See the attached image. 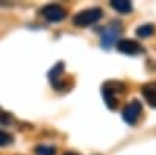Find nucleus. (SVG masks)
I'll list each match as a JSON object with an SVG mask.
<instances>
[{
    "label": "nucleus",
    "instance_id": "obj_1",
    "mask_svg": "<svg viewBox=\"0 0 156 155\" xmlns=\"http://www.w3.org/2000/svg\"><path fill=\"white\" fill-rule=\"evenodd\" d=\"M123 89H125V86L120 82H108V83H105L101 86V96H103V99H105L108 108L114 110L117 107L119 94L123 93Z\"/></svg>",
    "mask_w": 156,
    "mask_h": 155
},
{
    "label": "nucleus",
    "instance_id": "obj_2",
    "mask_svg": "<svg viewBox=\"0 0 156 155\" xmlns=\"http://www.w3.org/2000/svg\"><path fill=\"white\" fill-rule=\"evenodd\" d=\"M100 17H101V9L100 8H89V9L78 13L73 17V24L76 27H89V25L95 24Z\"/></svg>",
    "mask_w": 156,
    "mask_h": 155
},
{
    "label": "nucleus",
    "instance_id": "obj_3",
    "mask_svg": "<svg viewBox=\"0 0 156 155\" xmlns=\"http://www.w3.org/2000/svg\"><path fill=\"white\" fill-rule=\"evenodd\" d=\"M39 14L48 22H61L64 17H66V9H64L61 5L50 3V5L42 6L41 11H39Z\"/></svg>",
    "mask_w": 156,
    "mask_h": 155
},
{
    "label": "nucleus",
    "instance_id": "obj_4",
    "mask_svg": "<svg viewBox=\"0 0 156 155\" xmlns=\"http://www.w3.org/2000/svg\"><path fill=\"white\" fill-rule=\"evenodd\" d=\"M140 113H142V103L139 100H131L128 105L123 108L122 111V118L126 124L129 125H134L137 122V119L140 118Z\"/></svg>",
    "mask_w": 156,
    "mask_h": 155
},
{
    "label": "nucleus",
    "instance_id": "obj_5",
    "mask_svg": "<svg viewBox=\"0 0 156 155\" xmlns=\"http://www.w3.org/2000/svg\"><path fill=\"white\" fill-rule=\"evenodd\" d=\"M117 50L125 55H139L144 52V47L134 39H120L117 41Z\"/></svg>",
    "mask_w": 156,
    "mask_h": 155
},
{
    "label": "nucleus",
    "instance_id": "obj_6",
    "mask_svg": "<svg viewBox=\"0 0 156 155\" xmlns=\"http://www.w3.org/2000/svg\"><path fill=\"white\" fill-rule=\"evenodd\" d=\"M142 96L150 107L156 108V82H148L142 86Z\"/></svg>",
    "mask_w": 156,
    "mask_h": 155
},
{
    "label": "nucleus",
    "instance_id": "obj_7",
    "mask_svg": "<svg viewBox=\"0 0 156 155\" xmlns=\"http://www.w3.org/2000/svg\"><path fill=\"white\" fill-rule=\"evenodd\" d=\"M115 27L117 25H109V27L105 30V33H103V36H101V46L103 47H109L114 42L115 36L119 35V28H115Z\"/></svg>",
    "mask_w": 156,
    "mask_h": 155
},
{
    "label": "nucleus",
    "instance_id": "obj_8",
    "mask_svg": "<svg viewBox=\"0 0 156 155\" xmlns=\"http://www.w3.org/2000/svg\"><path fill=\"white\" fill-rule=\"evenodd\" d=\"M62 72H64V66H62V63H58L56 66L50 71V82L53 83V86L55 88H58V89H61L62 88V85H61V75H62Z\"/></svg>",
    "mask_w": 156,
    "mask_h": 155
},
{
    "label": "nucleus",
    "instance_id": "obj_9",
    "mask_svg": "<svg viewBox=\"0 0 156 155\" xmlns=\"http://www.w3.org/2000/svg\"><path fill=\"white\" fill-rule=\"evenodd\" d=\"M111 6H112L115 11H119V13H129V11L133 9L131 3H129L128 0H112Z\"/></svg>",
    "mask_w": 156,
    "mask_h": 155
},
{
    "label": "nucleus",
    "instance_id": "obj_10",
    "mask_svg": "<svg viewBox=\"0 0 156 155\" xmlns=\"http://www.w3.org/2000/svg\"><path fill=\"white\" fill-rule=\"evenodd\" d=\"M153 31H154V27L150 25V24H147V25H140V27L136 30V35L140 36V38H148L150 35H153Z\"/></svg>",
    "mask_w": 156,
    "mask_h": 155
},
{
    "label": "nucleus",
    "instance_id": "obj_11",
    "mask_svg": "<svg viewBox=\"0 0 156 155\" xmlns=\"http://www.w3.org/2000/svg\"><path fill=\"white\" fill-rule=\"evenodd\" d=\"M36 153L37 155H55V147L51 146H37L36 147Z\"/></svg>",
    "mask_w": 156,
    "mask_h": 155
},
{
    "label": "nucleus",
    "instance_id": "obj_12",
    "mask_svg": "<svg viewBox=\"0 0 156 155\" xmlns=\"http://www.w3.org/2000/svg\"><path fill=\"white\" fill-rule=\"evenodd\" d=\"M12 141V136L3 130H0V146H8Z\"/></svg>",
    "mask_w": 156,
    "mask_h": 155
},
{
    "label": "nucleus",
    "instance_id": "obj_13",
    "mask_svg": "<svg viewBox=\"0 0 156 155\" xmlns=\"http://www.w3.org/2000/svg\"><path fill=\"white\" fill-rule=\"evenodd\" d=\"M64 155H78V153H73V152H67V153H64Z\"/></svg>",
    "mask_w": 156,
    "mask_h": 155
}]
</instances>
